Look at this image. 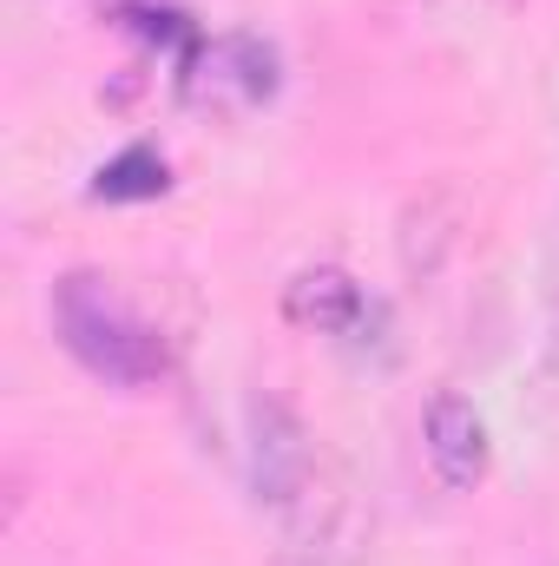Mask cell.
I'll list each match as a JSON object with an SVG mask.
<instances>
[{
    "mask_svg": "<svg viewBox=\"0 0 559 566\" xmlns=\"http://www.w3.org/2000/svg\"><path fill=\"white\" fill-rule=\"evenodd\" d=\"M53 329L60 343L73 349L80 369H93L99 382H119V389H145L165 376V343L151 336V323H139L119 290L93 271H73L53 290Z\"/></svg>",
    "mask_w": 559,
    "mask_h": 566,
    "instance_id": "obj_1",
    "label": "cell"
},
{
    "mask_svg": "<svg viewBox=\"0 0 559 566\" xmlns=\"http://www.w3.org/2000/svg\"><path fill=\"white\" fill-rule=\"evenodd\" d=\"M171 178H165V158L151 151V145H133V151H119L113 165H99V178H93V198H106V205H133V198H158Z\"/></svg>",
    "mask_w": 559,
    "mask_h": 566,
    "instance_id": "obj_5",
    "label": "cell"
},
{
    "mask_svg": "<svg viewBox=\"0 0 559 566\" xmlns=\"http://www.w3.org/2000/svg\"><path fill=\"white\" fill-rule=\"evenodd\" d=\"M191 93L218 99V106H257V99L277 93V53L251 33H231L191 66Z\"/></svg>",
    "mask_w": 559,
    "mask_h": 566,
    "instance_id": "obj_3",
    "label": "cell"
},
{
    "mask_svg": "<svg viewBox=\"0 0 559 566\" xmlns=\"http://www.w3.org/2000/svg\"><path fill=\"white\" fill-rule=\"evenodd\" d=\"M283 310H289V323H303L316 336H349L369 316V296H362V283L349 277V271H329L323 264V271H303V277L289 283Z\"/></svg>",
    "mask_w": 559,
    "mask_h": 566,
    "instance_id": "obj_4",
    "label": "cell"
},
{
    "mask_svg": "<svg viewBox=\"0 0 559 566\" xmlns=\"http://www.w3.org/2000/svg\"><path fill=\"white\" fill-rule=\"evenodd\" d=\"M421 441H428V461H434V474L447 481V488H474V481H487V422H481V409L467 402V396H434L428 402V422H421Z\"/></svg>",
    "mask_w": 559,
    "mask_h": 566,
    "instance_id": "obj_2",
    "label": "cell"
}]
</instances>
